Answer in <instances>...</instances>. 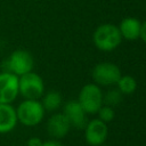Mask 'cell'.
I'll return each mask as SVG.
<instances>
[{"instance_id":"obj_1","label":"cell","mask_w":146,"mask_h":146,"mask_svg":"<svg viewBox=\"0 0 146 146\" xmlns=\"http://www.w3.org/2000/svg\"><path fill=\"white\" fill-rule=\"evenodd\" d=\"M122 41L120 30L114 24L99 25L94 33V43L102 51H112L116 49Z\"/></svg>"},{"instance_id":"obj_2","label":"cell","mask_w":146,"mask_h":146,"mask_svg":"<svg viewBox=\"0 0 146 146\" xmlns=\"http://www.w3.org/2000/svg\"><path fill=\"white\" fill-rule=\"evenodd\" d=\"M34 60L32 55L27 50L18 49L10 54V56L3 62L2 67L6 72H10L17 76H22L29 72H32Z\"/></svg>"},{"instance_id":"obj_3","label":"cell","mask_w":146,"mask_h":146,"mask_svg":"<svg viewBox=\"0 0 146 146\" xmlns=\"http://www.w3.org/2000/svg\"><path fill=\"white\" fill-rule=\"evenodd\" d=\"M17 120L27 127L39 124L44 115V108L42 104L34 99H25L16 108Z\"/></svg>"},{"instance_id":"obj_4","label":"cell","mask_w":146,"mask_h":146,"mask_svg":"<svg viewBox=\"0 0 146 146\" xmlns=\"http://www.w3.org/2000/svg\"><path fill=\"white\" fill-rule=\"evenodd\" d=\"M18 91L25 99L38 100L44 91L43 80L40 75L33 72L18 76Z\"/></svg>"},{"instance_id":"obj_5","label":"cell","mask_w":146,"mask_h":146,"mask_svg":"<svg viewBox=\"0 0 146 146\" xmlns=\"http://www.w3.org/2000/svg\"><path fill=\"white\" fill-rule=\"evenodd\" d=\"M79 104L86 113L94 114L103 106V92L97 84H86L79 94Z\"/></svg>"},{"instance_id":"obj_6","label":"cell","mask_w":146,"mask_h":146,"mask_svg":"<svg viewBox=\"0 0 146 146\" xmlns=\"http://www.w3.org/2000/svg\"><path fill=\"white\" fill-rule=\"evenodd\" d=\"M91 75L97 86H112L121 78V71L115 64L104 62L94 67Z\"/></svg>"},{"instance_id":"obj_7","label":"cell","mask_w":146,"mask_h":146,"mask_svg":"<svg viewBox=\"0 0 146 146\" xmlns=\"http://www.w3.org/2000/svg\"><path fill=\"white\" fill-rule=\"evenodd\" d=\"M18 94V76L2 71L0 73V104H10Z\"/></svg>"},{"instance_id":"obj_8","label":"cell","mask_w":146,"mask_h":146,"mask_svg":"<svg viewBox=\"0 0 146 146\" xmlns=\"http://www.w3.org/2000/svg\"><path fill=\"white\" fill-rule=\"evenodd\" d=\"M86 140L91 146H100L107 138L108 129L105 122L99 119L91 120L86 125Z\"/></svg>"},{"instance_id":"obj_9","label":"cell","mask_w":146,"mask_h":146,"mask_svg":"<svg viewBox=\"0 0 146 146\" xmlns=\"http://www.w3.org/2000/svg\"><path fill=\"white\" fill-rule=\"evenodd\" d=\"M64 115L67 117L71 125L76 129L86 128L87 121V113L79 104L78 100H70L64 106Z\"/></svg>"},{"instance_id":"obj_10","label":"cell","mask_w":146,"mask_h":146,"mask_svg":"<svg viewBox=\"0 0 146 146\" xmlns=\"http://www.w3.org/2000/svg\"><path fill=\"white\" fill-rule=\"evenodd\" d=\"M70 128H71V124H70L67 117L64 115V113L54 114L48 120V123H47L48 133L54 138L65 137L67 135Z\"/></svg>"},{"instance_id":"obj_11","label":"cell","mask_w":146,"mask_h":146,"mask_svg":"<svg viewBox=\"0 0 146 146\" xmlns=\"http://www.w3.org/2000/svg\"><path fill=\"white\" fill-rule=\"evenodd\" d=\"M17 121L16 110L10 104H0V133L11 131Z\"/></svg>"},{"instance_id":"obj_12","label":"cell","mask_w":146,"mask_h":146,"mask_svg":"<svg viewBox=\"0 0 146 146\" xmlns=\"http://www.w3.org/2000/svg\"><path fill=\"white\" fill-rule=\"evenodd\" d=\"M140 26H141V23L137 18H133V17L124 18L119 26L122 39H125L129 41L137 40L140 34Z\"/></svg>"},{"instance_id":"obj_13","label":"cell","mask_w":146,"mask_h":146,"mask_svg":"<svg viewBox=\"0 0 146 146\" xmlns=\"http://www.w3.org/2000/svg\"><path fill=\"white\" fill-rule=\"evenodd\" d=\"M42 106L44 108V111H55L57 110L60 104H62V96L58 91H55V90H51L49 92H47L42 99Z\"/></svg>"},{"instance_id":"obj_14","label":"cell","mask_w":146,"mask_h":146,"mask_svg":"<svg viewBox=\"0 0 146 146\" xmlns=\"http://www.w3.org/2000/svg\"><path fill=\"white\" fill-rule=\"evenodd\" d=\"M117 84V89L120 90V92L123 95H131L136 91L137 89V81L130 76V75H121V78L119 79V81L116 82Z\"/></svg>"},{"instance_id":"obj_15","label":"cell","mask_w":146,"mask_h":146,"mask_svg":"<svg viewBox=\"0 0 146 146\" xmlns=\"http://www.w3.org/2000/svg\"><path fill=\"white\" fill-rule=\"evenodd\" d=\"M121 102H122V94L120 92L119 89H111L105 94V96H103V103H105V105L110 107L116 106Z\"/></svg>"},{"instance_id":"obj_16","label":"cell","mask_w":146,"mask_h":146,"mask_svg":"<svg viewBox=\"0 0 146 146\" xmlns=\"http://www.w3.org/2000/svg\"><path fill=\"white\" fill-rule=\"evenodd\" d=\"M98 116H99V120L100 121H103V122H110V121H112L113 119H114V111H113V108L112 107H110V106H107V105H105V106H102L99 110H98Z\"/></svg>"},{"instance_id":"obj_17","label":"cell","mask_w":146,"mask_h":146,"mask_svg":"<svg viewBox=\"0 0 146 146\" xmlns=\"http://www.w3.org/2000/svg\"><path fill=\"white\" fill-rule=\"evenodd\" d=\"M42 140L38 137H32L27 140V146H42Z\"/></svg>"},{"instance_id":"obj_18","label":"cell","mask_w":146,"mask_h":146,"mask_svg":"<svg viewBox=\"0 0 146 146\" xmlns=\"http://www.w3.org/2000/svg\"><path fill=\"white\" fill-rule=\"evenodd\" d=\"M139 38L146 43V21L141 24L140 26V34H139Z\"/></svg>"},{"instance_id":"obj_19","label":"cell","mask_w":146,"mask_h":146,"mask_svg":"<svg viewBox=\"0 0 146 146\" xmlns=\"http://www.w3.org/2000/svg\"><path fill=\"white\" fill-rule=\"evenodd\" d=\"M42 146H63V145L56 140H47L42 143Z\"/></svg>"}]
</instances>
